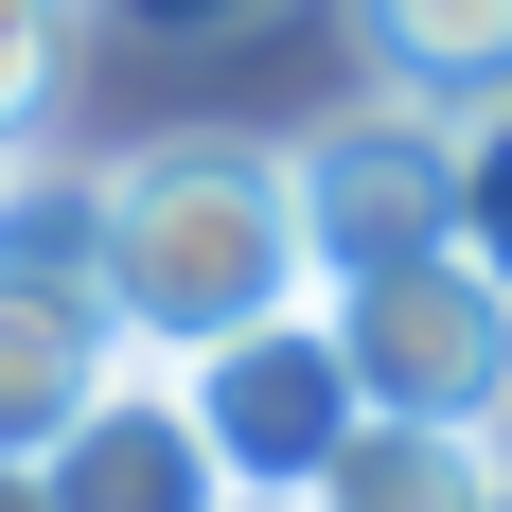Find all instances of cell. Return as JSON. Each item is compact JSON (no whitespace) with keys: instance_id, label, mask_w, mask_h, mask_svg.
<instances>
[{"instance_id":"obj_1","label":"cell","mask_w":512,"mask_h":512,"mask_svg":"<svg viewBox=\"0 0 512 512\" xmlns=\"http://www.w3.org/2000/svg\"><path fill=\"white\" fill-rule=\"evenodd\" d=\"M283 301H318L283 142L177 124V142L106 159V318H124V354L177 371V354H212V336H248V318H283Z\"/></svg>"},{"instance_id":"obj_2","label":"cell","mask_w":512,"mask_h":512,"mask_svg":"<svg viewBox=\"0 0 512 512\" xmlns=\"http://www.w3.org/2000/svg\"><path fill=\"white\" fill-rule=\"evenodd\" d=\"M283 177H301V265H318V301H336V283H389V265H424V248H460V124H442V106L354 89L336 124L283 142Z\"/></svg>"},{"instance_id":"obj_3","label":"cell","mask_w":512,"mask_h":512,"mask_svg":"<svg viewBox=\"0 0 512 512\" xmlns=\"http://www.w3.org/2000/svg\"><path fill=\"white\" fill-rule=\"evenodd\" d=\"M336 354L371 424H512V283L477 248H424L389 283H336Z\"/></svg>"},{"instance_id":"obj_4","label":"cell","mask_w":512,"mask_h":512,"mask_svg":"<svg viewBox=\"0 0 512 512\" xmlns=\"http://www.w3.org/2000/svg\"><path fill=\"white\" fill-rule=\"evenodd\" d=\"M177 389H195L230 495H318L336 442L371 424V407H354V354H336V318H318V301L248 318V336H212V354H177Z\"/></svg>"},{"instance_id":"obj_5","label":"cell","mask_w":512,"mask_h":512,"mask_svg":"<svg viewBox=\"0 0 512 512\" xmlns=\"http://www.w3.org/2000/svg\"><path fill=\"white\" fill-rule=\"evenodd\" d=\"M36 477H53V512H230V460H212L195 389H177L159 354H124V389H106Z\"/></svg>"},{"instance_id":"obj_6","label":"cell","mask_w":512,"mask_h":512,"mask_svg":"<svg viewBox=\"0 0 512 512\" xmlns=\"http://www.w3.org/2000/svg\"><path fill=\"white\" fill-rule=\"evenodd\" d=\"M106 389H124L106 283H0V460H53Z\"/></svg>"},{"instance_id":"obj_7","label":"cell","mask_w":512,"mask_h":512,"mask_svg":"<svg viewBox=\"0 0 512 512\" xmlns=\"http://www.w3.org/2000/svg\"><path fill=\"white\" fill-rule=\"evenodd\" d=\"M336 18H354L389 106H442V124L512 106V0H336Z\"/></svg>"},{"instance_id":"obj_8","label":"cell","mask_w":512,"mask_h":512,"mask_svg":"<svg viewBox=\"0 0 512 512\" xmlns=\"http://www.w3.org/2000/svg\"><path fill=\"white\" fill-rule=\"evenodd\" d=\"M495 477H512L495 424H354L318 512H495Z\"/></svg>"},{"instance_id":"obj_9","label":"cell","mask_w":512,"mask_h":512,"mask_svg":"<svg viewBox=\"0 0 512 512\" xmlns=\"http://www.w3.org/2000/svg\"><path fill=\"white\" fill-rule=\"evenodd\" d=\"M0 283H106V159L0 142Z\"/></svg>"},{"instance_id":"obj_10","label":"cell","mask_w":512,"mask_h":512,"mask_svg":"<svg viewBox=\"0 0 512 512\" xmlns=\"http://www.w3.org/2000/svg\"><path fill=\"white\" fill-rule=\"evenodd\" d=\"M71 36H89V0H0V142H36V124H53Z\"/></svg>"},{"instance_id":"obj_11","label":"cell","mask_w":512,"mask_h":512,"mask_svg":"<svg viewBox=\"0 0 512 512\" xmlns=\"http://www.w3.org/2000/svg\"><path fill=\"white\" fill-rule=\"evenodd\" d=\"M460 248L512 283V106H477V124H460Z\"/></svg>"},{"instance_id":"obj_12","label":"cell","mask_w":512,"mask_h":512,"mask_svg":"<svg viewBox=\"0 0 512 512\" xmlns=\"http://www.w3.org/2000/svg\"><path fill=\"white\" fill-rule=\"evenodd\" d=\"M124 18H159V36H248L265 0H124Z\"/></svg>"},{"instance_id":"obj_13","label":"cell","mask_w":512,"mask_h":512,"mask_svg":"<svg viewBox=\"0 0 512 512\" xmlns=\"http://www.w3.org/2000/svg\"><path fill=\"white\" fill-rule=\"evenodd\" d=\"M0 512H53V477H36V460H0Z\"/></svg>"},{"instance_id":"obj_14","label":"cell","mask_w":512,"mask_h":512,"mask_svg":"<svg viewBox=\"0 0 512 512\" xmlns=\"http://www.w3.org/2000/svg\"><path fill=\"white\" fill-rule=\"evenodd\" d=\"M230 512H318V495H230Z\"/></svg>"},{"instance_id":"obj_15","label":"cell","mask_w":512,"mask_h":512,"mask_svg":"<svg viewBox=\"0 0 512 512\" xmlns=\"http://www.w3.org/2000/svg\"><path fill=\"white\" fill-rule=\"evenodd\" d=\"M495 512H512V477H495Z\"/></svg>"}]
</instances>
